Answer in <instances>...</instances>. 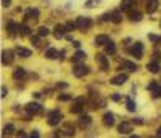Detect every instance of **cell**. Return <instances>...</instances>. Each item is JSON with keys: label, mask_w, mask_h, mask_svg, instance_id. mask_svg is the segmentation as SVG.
Listing matches in <instances>:
<instances>
[{"label": "cell", "mask_w": 161, "mask_h": 138, "mask_svg": "<svg viewBox=\"0 0 161 138\" xmlns=\"http://www.w3.org/2000/svg\"><path fill=\"white\" fill-rule=\"evenodd\" d=\"M90 24H92V21H90V18H87V16H79L76 19V26H78V29H81L82 32L87 31L90 27Z\"/></svg>", "instance_id": "1"}, {"label": "cell", "mask_w": 161, "mask_h": 138, "mask_svg": "<svg viewBox=\"0 0 161 138\" xmlns=\"http://www.w3.org/2000/svg\"><path fill=\"white\" fill-rule=\"evenodd\" d=\"M73 74L76 76V77H84V76H87L89 74V66H86V64H76L74 66V69H73Z\"/></svg>", "instance_id": "2"}, {"label": "cell", "mask_w": 161, "mask_h": 138, "mask_svg": "<svg viewBox=\"0 0 161 138\" xmlns=\"http://www.w3.org/2000/svg\"><path fill=\"white\" fill-rule=\"evenodd\" d=\"M131 53H132V56H135L137 60H140V58L143 56V43L142 42H135L134 45H132V48H131Z\"/></svg>", "instance_id": "3"}, {"label": "cell", "mask_w": 161, "mask_h": 138, "mask_svg": "<svg viewBox=\"0 0 161 138\" xmlns=\"http://www.w3.org/2000/svg\"><path fill=\"white\" fill-rule=\"evenodd\" d=\"M97 58V61H99V64H100V68H102V71H110V63H108V60H107V56H105L103 53H99L95 56Z\"/></svg>", "instance_id": "4"}, {"label": "cell", "mask_w": 161, "mask_h": 138, "mask_svg": "<svg viewBox=\"0 0 161 138\" xmlns=\"http://www.w3.org/2000/svg\"><path fill=\"white\" fill-rule=\"evenodd\" d=\"M66 26H61V24H57L53 29V35H55V39H63L65 37V34H66Z\"/></svg>", "instance_id": "5"}, {"label": "cell", "mask_w": 161, "mask_h": 138, "mask_svg": "<svg viewBox=\"0 0 161 138\" xmlns=\"http://www.w3.org/2000/svg\"><path fill=\"white\" fill-rule=\"evenodd\" d=\"M11 61H13V52L11 50H3L2 52V63L5 66H8V64H11Z\"/></svg>", "instance_id": "6"}, {"label": "cell", "mask_w": 161, "mask_h": 138, "mask_svg": "<svg viewBox=\"0 0 161 138\" xmlns=\"http://www.w3.org/2000/svg\"><path fill=\"white\" fill-rule=\"evenodd\" d=\"M26 111L27 114H37V112H42V106L39 103H29L26 106Z\"/></svg>", "instance_id": "7"}, {"label": "cell", "mask_w": 161, "mask_h": 138, "mask_svg": "<svg viewBox=\"0 0 161 138\" xmlns=\"http://www.w3.org/2000/svg\"><path fill=\"white\" fill-rule=\"evenodd\" d=\"M6 31H8V34L11 35V37H15V35L19 32V24L13 23V21H10L8 24H6Z\"/></svg>", "instance_id": "8"}, {"label": "cell", "mask_w": 161, "mask_h": 138, "mask_svg": "<svg viewBox=\"0 0 161 138\" xmlns=\"http://www.w3.org/2000/svg\"><path fill=\"white\" fill-rule=\"evenodd\" d=\"M126 82H127V76H126V74H119V76H116V77H113L110 81L111 85H123Z\"/></svg>", "instance_id": "9"}, {"label": "cell", "mask_w": 161, "mask_h": 138, "mask_svg": "<svg viewBox=\"0 0 161 138\" xmlns=\"http://www.w3.org/2000/svg\"><path fill=\"white\" fill-rule=\"evenodd\" d=\"M94 42H95L97 47H103V45H107V43L110 42V39H108L107 34H100V35H97V37H95Z\"/></svg>", "instance_id": "10"}, {"label": "cell", "mask_w": 161, "mask_h": 138, "mask_svg": "<svg viewBox=\"0 0 161 138\" xmlns=\"http://www.w3.org/2000/svg\"><path fill=\"white\" fill-rule=\"evenodd\" d=\"M86 52H84V50H78V52H76L73 56H71V61L76 64V63H79V61H84V60H86Z\"/></svg>", "instance_id": "11"}, {"label": "cell", "mask_w": 161, "mask_h": 138, "mask_svg": "<svg viewBox=\"0 0 161 138\" xmlns=\"http://www.w3.org/2000/svg\"><path fill=\"white\" fill-rule=\"evenodd\" d=\"M147 69H148L151 74H158L159 69H161V66H159V63L155 60V61H150L148 64H147Z\"/></svg>", "instance_id": "12"}, {"label": "cell", "mask_w": 161, "mask_h": 138, "mask_svg": "<svg viewBox=\"0 0 161 138\" xmlns=\"http://www.w3.org/2000/svg\"><path fill=\"white\" fill-rule=\"evenodd\" d=\"M16 55L21 58H29V56H32V52L29 48H24V47H16Z\"/></svg>", "instance_id": "13"}, {"label": "cell", "mask_w": 161, "mask_h": 138, "mask_svg": "<svg viewBox=\"0 0 161 138\" xmlns=\"http://www.w3.org/2000/svg\"><path fill=\"white\" fill-rule=\"evenodd\" d=\"M90 124H92V117H90V116H81L79 117V127L81 128H87Z\"/></svg>", "instance_id": "14"}, {"label": "cell", "mask_w": 161, "mask_h": 138, "mask_svg": "<svg viewBox=\"0 0 161 138\" xmlns=\"http://www.w3.org/2000/svg\"><path fill=\"white\" fill-rule=\"evenodd\" d=\"M103 124L107 125V127L115 125V116L111 114V112H105L103 114Z\"/></svg>", "instance_id": "15"}, {"label": "cell", "mask_w": 161, "mask_h": 138, "mask_svg": "<svg viewBox=\"0 0 161 138\" xmlns=\"http://www.w3.org/2000/svg\"><path fill=\"white\" fill-rule=\"evenodd\" d=\"M24 77H26L24 68H16L13 71V79H15V81H21V79H24Z\"/></svg>", "instance_id": "16"}, {"label": "cell", "mask_w": 161, "mask_h": 138, "mask_svg": "<svg viewBox=\"0 0 161 138\" xmlns=\"http://www.w3.org/2000/svg\"><path fill=\"white\" fill-rule=\"evenodd\" d=\"M158 10V0H147V11L155 13Z\"/></svg>", "instance_id": "17"}, {"label": "cell", "mask_w": 161, "mask_h": 138, "mask_svg": "<svg viewBox=\"0 0 161 138\" xmlns=\"http://www.w3.org/2000/svg\"><path fill=\"white\" fill-rule=\"evenodd\" d=\"M131 130H132V125L129 122H123V124L118 125V132L119 133H131Z\"/></svg>", "instance_id": "18"}, {"label": "cell", "mask_w": 161, "mask_h": 138, "mask_svg": "<svg viewBox=\"0 0 161 138\" xmlns=\"http://www.w3.org/2000/svg\"><path fill=\"white\" fill-rule=\"evenodd\" d=\"M126 108H127V111H129V112H134V111L137 109V104H135V101L132 100L131 97H127V98H126Z\"/></svg>", "instance_id": "19"}, {"label": "cell", "mask_w": 161, "mask_h": 138, "mask_svg": "<svg viewBox=\"0 0 161 138\" xmlns=\"http://www.w3.org/2000/svg\"><path fill=\"white\" fill-rule=\"evenodd\" d=\"M61 120H63L61 114H58V116H50V117H48V124H50L52 127H55V125H58Z\"/></svg>", "instance_id": "20"}, {"label": "cell", "mask_w": 161, "mask_h": 138, "mask_svg": "<svg viewBox=\"0 0 161 138\" xmlns=\"http://www.w3.org/2000/svg\"><path fill=\"white\" fill-rule=\"evenodd\" d=\"M129 19L131 21H135V23H139V21H142V13L140 11H129Z\"/></svg>", "instance_id": "21"}, {"label": "cell", "mask_w": 161, "mask_h": 138, "mask_svg": "<svg viewBox=\"0 0 161 138\" xmlns=\"http://www.w3.org/2000/svg\"><path fill=\"white\" fill-rule=\"evenodd\" d=\"M105 52H107L108 55H113V53H116V43L115 42H108L107 45H105Z\"/></svg>", "instance_id": "22"}, {"label": "cell", "mask_w": 161, "mask_h": 138, "mask_svg": "<svg viewBox=\"0 0 161 138\" xmlns=\"http://www.w3.org/2000/svg\"><path fill=\"white\" fill-rule=\"evenodd\" d=\"M45 58H48V60H55V58H58L57 48H48L47 52H45Z\"/></svg>", "instance_id": "23"}, {"label": "cell", "mask_w": 161, "mask_h": 138, "mask_svg": "<svg viewBox=\"0 0 161 138\" xmlns=\"http://www.w3.org/2000/svg\"><path fill=\"white\" fill-rule=\"evenodd\" d=\"M123 66L127 69V71H131V72H134V71L139 69V68H137V64H135V63H132V61H123Z\"/></svg>", "instance_id": "24"}, {"label": "cell", "mask_w": 161, "mask_h": 138, "mask_svg": "<svg viewBox=\"0 0 161 138\" xmlns=\"http://www.w3.org/2000/svg\"><path fill=\"white\" fill-rule=\"evenodd\" d=\"M111 21H113L115 24H119L121 21H123L121 13H119V11H113V13H111Z\"/></svg>", "instance_id": "25"}, {"label": "cell", "mask_w": 161, "mask_h": 138, "mask_svg": "<svg viewBox=\"0 0 161 138\" xmlns=\"http://www.w3.org/2000/svg\"><path fill=\"white\" fill-rule=\"evenodd\" d=\"M82 109H84V103H76V104L71 108V109H69V111H71L73 114H81V112H82Z\"/></svg>", "instance_id": "26"}, {"label": "cell", "mask_w": 161, "mask_h": 138, "mask_svg": "<svg viewBox=\"0 0 161 138\" xmlns=\"http://www.w3.org/2000/svg\"><path fill=\"white\" fill-rule=\"evenodd\" d=\"M132 8V0H123L121 2V10L123 11H131Z\"/></svg>", "instance_id": "27"}, {"label": "cell", "mask_w": 161, "mask_h": 138, "mask_svg": "<svg viewBox=\"0 0 161 138\" xmlns=\"http://www.w3.org/2000/svg\"><path fill=\"white\" fill-rule=\"evenodd\" d=\"M39 14H40V11L37 10V8H29L27 10V13H26V18H39Z\"/></svg>", "instance_id": "28"}, {"label": "cell", "mask_w": 161, "mask_h": 138, "mask_svg": "<svg viewBox=\"0 0 161 138\" xmlns=\"http://www.w3.org/2000/svg\"><path fill=\"white\" fill-rule=\"evenodd\" d=\"M19 34H21V35H29V34H31V29L23 23V24H19Z\"/></svg>", "instance_id": "29"}, {"label": "cell", "mask_w": 161, "mask_h": 138, "mask_svg": "<svg viewBox=\"0 0 161 138\" xmlns=\"http://www.w3.org/2000/svg\"><path fill=\"white\" fill-rule=\"evenodd\" d=\"M13 132H15V127H13L11 124H6L3 127V135H11Z\"/></svg>", "instance_id": "30"}, {"label": "cell", "mask_w": 161, "mask_h": 138, "mask_svg": "<svg viewBox=\"0 0 161 138\" xmlns=\"http://www.w3.org/2000/svg\"><path fill=\"white\" fill-rule=\"evenodd\" d=\"M48 32H50V31H48V29H47L45 26L39 27V37H47V35H48Z\"/></svg>", "instance_id": "31"}, {"label": "cell", "mask_w": 161, "mask_h": 138, "mask_svg": "<svg viewBox=\"0 0 161 138\" xmlns=\"http://www.w3.org/2000/svg\"><path fill=\"white\" fill-rule=\"evenodd\" d=\"M58 100L60 101H69V100H73V95H69V93H61V95H58Z\"/></svg>", "instance_id": "32"}, {"label": "cell", "mask_w": 161, "mask_h": 138, "mask_svg": "<svg viewBox=\"0 0 161 138\" xmlns=\"http://www.w3.org/2000/svg\"><path fill=\"white\" fill-rule=\"evenodd\" d=\"M156 87H158V82H156V81H150V82H148V85H147V90L153 92V90L156 89Z\"/></svg>", "instance_id": "33"}, {"label": "cell", "mask_w": 161, "mask_h": 138, "mask_svg": "<svg viewBox=\"0 0 161 138\" xmlns=\"http://www.w3.org/2000/svg\"><path fill=\"white\" fill-rule=\"evenodd\" d=\"M151 93H153V98H159L161 97V84H158V87Z\"/></svg>", "instance_id": "34"}, {"label": "cell", "mask_w": 161, "mask_h": 138, "mask_svg": "<svg viewBox=\"0 0 161 138\" xmlns=\"http://www.w3.org/2000/svg\"><path fill=\"white\" fill-rule=\"evenodd\" d=\"M65 26H66V31H74V29L78 27V26H76V23H71V21H68Z\"/></svg>", "instance_id": "35"}, {"label": "cell", "mask_w": 161, "mask_h": 138, "mask_svg": "<svg viewBox=\"0 0 161 138\" xmlns=\"http://www.w3.org/2000/svg\"><path fill=\"white\" fill-rule=\"evenodd\" d=\"M65 135H68V136H73V135H74V128H73V127L66 128V130H65Z\"/></svg>", "instance_id": "36"}, {"label": "cell", "mask_w": 161, "mask_h": 138, "mask_svg": "<svg viewBox=\"0 0 161 138\" xmlns=\"http://www.w3.org/2000/svg\"><path fill=\"white\" fill-rule=\"evenodd\" d=\"M27 138H40V133L37 132V130H34V132H31V135Z\"/></svg>", "instance_id": "37"}, {"label": "cell", "mask_w": 161, "mask_h": 138, "mask_svg": "<svg viewBox=\"0 0 161 138\" xmlns=\"http://www.w3.org/2000/svg\"><path fill=\"white\" fill-rule=\"evenodd\" d=\"M111 100L113 101H121V95L119 93H113V95H111Z\"/></svg>", "instance_id": "38"}, {"label": "cell", "mask_w": 161, "mask_h": 138, "mask_svg": "<svg viewBox=\"0 0 161 138\" xmlns=\"http://www.w3.org/2000/svg\"><path fill=\"white\" fill-rule=\"evenodd\" d=\"M31 42H32V45H39V37H37V35H34V37H31Z\"/></svg>", "instance_id": "39"}, {"label": "cell", "mask_w": 161, "mask_h": 138, "mask_svg": "<svg viewBox=\"0 0 161 138\" xmlns=\"http://www.w3.org/2000/svg\"><path fill=\"white\" fill-rule=\"evenodd\" d=\"M58 114H61V111H60V109H53V111L48 112V117H50V116H58Z\"/></svg>", "instance_id": "40"}, {"label": "cell", "mask_w": 161, "mask_h": 138, "mask_svg": "<svg viewBox=\"0 0 161 138\" xmlns=\"http://www.w3.org/2000/svg\"><path fill=\"white\" fill-rule=\"evenodd\" d=\"M16 136H18V138H27V136H26V132H23V130H19V132L16 133Z\"/></svg>", "instance_id": "41"}, {"label": "cell", "mask_w": 161, "mask_h": 138, "mask_svg": "<svg viewBox=\"0 0 161 138\" xmlns=\"http://www.w3.org/2000/svg\"><path fill=\"white\" fill-rule=\"evenodd\" d=\"M132 124H137V125H142V124H143V119H134V120H132Z\"/></svg>", "instance_id": "42"}, {"label": "cell", "mask_w": 161, "mask_h": 138, "mask_svg": "<svg viewBox=\"0 0 161 138\" xmlns=\"http://www.w3.org/2000/svg\"><path fill=\"white\" fill-rule=\"evenodd\" d=\"M57 87H60V89H66V87H68V82H58Z\"/></svg>", "instance_id": "43"}, {"label": "cell", "mask_w": 161, "mask_h": 138, "mask_svg": "<svg viewBox=\"0 0 161 138\" xmlns=\"http://www.w3.org/2000/svg\"><path fill=\"white\" fill-rule=\"evenodd\" d=\"M148 39H150L151 42H158V39H159V37H156V35H153V34H150V35H148Z\"/></svg>", "instance_id": "44"}, {"label": "cell", "mask_w": 161, "mask_h": 138, "mask_svg": "<svg viewBox=\"0 0 161 138\" xmlns=\"http://www.w3.org/2000/svg\"><path fill=\"white\" fill-rule=\"evenodd\" d=\"M86 6H87V8H92V6H94V0H87Z\"/></svg>", "instance_id": "45"}, {"label": "cell", "mask_w": 161, "mask_h": 138, "mask_svg": "<svg viewBox=\"0 0 161 138\" xmlns=\"http://www.w3.org/2000/svg\"><path fill=\"white\" fill-rule=\"evenodd\" d=\"M6 93H8V90H6L5 87H2V98H5V97H6Z\"/></svg>", "instance_id": "46"}, {"label": "cell", "mask_w": 161, "mask_h": 138, "mask_svg": "<svg viewBox=\"0 0 161 138\" xmlns=\"http://www.w3.org/2000/svg\"><path fill=\"white\" fill-rule=\"evenodd\" d=\"M73 45H74L76 48H79V47H81V42H79V40H74V42H73Z\"/></svg>", "instance_id": "47"}, {"label": "cell", "mask_w": 161, "mask_h": 138, "mask_svg": "<svg viewBox=\"0 0 161 138\" xmlns=\"http://www.w3.org/2000/svg\"><path fill=\"white\" fill-rule=\"evenodd\" d=\"M3 6L6 8V6H10V0H3Z\"/></svg>", "instance_id": "48"}, {"label": "cell", "mask_w": 161, "mask_h": 138, "mask_svg": "<svg viewBox=\"0 0 161 138\" xmlns=\"http://www.w3.org/2000/svg\"><path fill=\"white\" fill-rule=\"evenodd\" d=\"M156 138H161V127L156 130Z\"/></svg>", "instance_id": "49"}, {"label": "cell", "mask_w": 161, "mask_h": 138, "mask_svg": "<svg viewBox=\"0 0 161 138\" xmlns=\"http://www.w3.org/2000/svg\"><path fill=\"white\" fill-rule=\"evenodd\" d=\"M40 97H42V93H39V92L34 93V98H40Z\"/></svg>", "instance_id": "50"}, {"label": "cell", "mask_w": 161, "mask_h": 138, "mask_svg": "<svg viewBox=\"0 0 161 138\" xmlns=\"http://www.w3.org/2000/svg\"><path fill=\"white\" fill-rule=\"evenodd\" d=\"M60 60H65V52H60Z\"/></svg>", "instance_id": "51"}, {"label": "cell", "mask_w": 161, "mask_h": 138, "mask_svg": "<svg viewBox=\"0 0 161 138\" xmlns=\"http://www.w3.org/2000/svg\"><path fill=\"white\" fill-rule=\"evenodd\" d=\"M131 138H140V136H139V135H132Z\"/></svg>", "instance_id": "52"}, {"label": "cell", "mask_w": 161, "mask_h": 138, "mask_svg": "<svg viewBox=\"0 0 161 138\" xmlns=\"http://www.w3.org/2000/svg\"><path fill=\"white\" fill-rule=\"evenodd\" d=\"M159 26H161V23H159Z\"/></svg>", "instance_id": "53"}]
</instances>
